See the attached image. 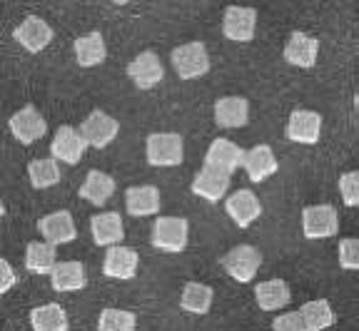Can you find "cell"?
I'll return each instance as SVG.
<instances>
[{
    "instance_id": "6da1fadb",
    "label": "cell",
    "mask_w": 359,
    "mask_h": 331,
    "mask_svg": "<svg viewBox=\"0 0 359 331\" xmlns=\"http://www.w3.org/2000/svg\"><path fill=\"white\" fill-rule=\"evenodd\" d=\"M187 239H190V225L185 217H157L152 225L150 241L157 252L180 254L185 252Z\"/></svg>"
},
{
    "instance_id": "7a4b0ae2",
    "label": "cell",
    "mask_w": 359,
    "mask_h": 331,
    "mask_svg": "<svg viewBox=\"0 0 359 331\" xmlns=\"http://www.w3.org/2000/svg\"><path fill=\"white\" fill-rule=\"evenodd\" d=\"M145 157L152 167H177L185 160V140L177 132H152L145 142Z\"/></svg>"
},
{
    "instance_id": "3957f363",
    "label": "cell",
    "mask_w": 359,
    "mask_h": 331,
    "mask_svg": "<svg viewBox=\"0 0 359 331\" xmlns=\"http://www.w3.org/2000/svg\"><path fill=\"white\" fill-rule=\"evenodd\" d=\"M219 267L235 281L250 284L259 272V267H262V254H259V249L250 247V244H240V247H232L219 259Z\"/></svg>"
},
{
    "instance_id": "277c9868",
    "label": "cell",
    "mask_w": 359,
    "mask_h": 331,
    "mask_svg": "<svg viewBox=\"0 0 359 331\" xmlns=\"http://www.w3.org/2000/svg\"><path fill=\"white\" fill-rule=\"evenodd\" d=\"M172 68L180 80H195L210 73V55L202 43H185L172 50L170 55Z\"/></svg>"
},
{
    "instance_id": "5b68a950",
    "label": "cell",
    "mask_w": 359,
    "mask_h": 331,
    "mask_svg": "<svg viewBox=\"0 0 359 331\" xmlns=\"http://www.w3.org/2000/svg\"><path fill=\"white\" fill-rule=\"evenodd\" d=\"M339 232V214L332 204H312L302 209V234L307 239H327Z\"/></svg>"
},
{
    "instance_id": "8992f818",
    "label": "cell",
    "mask_w": 359,
    "mask_h": 331,
    "mask_svg": "<svg viewBox=\"0 0 359 331\" xmlns=\"http://www.w3.org/2000/svg\"><path fill=\"white\" fill-rule=\"evenodd\" d=\"M120 132V122L112 115L102 113V110H93V113L85 118V122L80 125V135H83L85 145L102 150L110 142H115Z\"/></svg>"
},
{
    "instance_id": "52a82bcc",
    "label": "cell",
    "mask_w": 359,
    "mask_h": 331,
    "mask_svg": "<svg viewBox=\"0 0 359 331\" xmlns=\"http://www.w3.org/2000/svg\"><path fill=\"white\" fill-rule=\"evenodd\" d=\"M85 150H88V145H85L80 129H75L73 125H60V127L55 129V135H53V142H50V157L55 160V162L80 164Z\"/></svg>"
},
{
    "instance_id": "ba28073f",
    "label": "cell",
    "mask_w": 359,
    "mask_h": 331,
    "mask_svg": "<svg viewBox=\"0 0 359 331\" xmlns=\"http://www.w3.org/2000/svg\"><path fill=\"white\" fill-rule=\"evenodd\" d=\"M8 127H11V135L20 145H33L48 132V122L33 105H25L18 113H13L11 120H8Z\"/></svg>"
},
{
    "instance_id": "9c48e42d",
    "label": "cell",
    "mask_w": 359,
    "mask_h": 331,
    "mask_svg": "<svg viewBox=\"0 0 359 331\" xmlns=\"http://www.w3.org/2000/svg\"><path fill=\"white\" fill-rule=\"evenodd\" d=\"M255 28H257V10H255V8L230 6L227 10H224L222 33L227 40L250 43V40L255 38Z\"/></svg>"
},
{
    "instance_id": "30bf717a",
    "label": "cell",
    "mask_w": 359,
    "mask_h": 331,
    "mask_svg": "<svg viewBox=\"0 0 359 331\" xmlns=\"http://www.w3.org/2000/svg\"><path fill=\"white\" fill-rule=\"evenodd\" d=\"M287 140L297 145H317L322 135V115L314 110H294L287 120Z\"/></svg>"
},
{
    "instance_id": "8fae6325",
    "label": "cell",
    "mask_w": 359,
    "mask_h": 331,
    "mask_svg": "<svg viewBox=\"0 0 359 331\" xmlns=\"http://www.w3.org/2000/svg\"><path fill=\"white\" fill-rule=\"evenodd\" d=\"M128 78L133 80L135 87H140V90H152L155 85L163 83L165 78V68L160 57L155 55L152 50L140 52L137 57H133L128 65Z\"/></svg>"
},
{
    "instance_id": "7c38bea8",
    "label": "cell",
    "mask_w": 359,
    "mask_h": 331,
    "mask_svg": "<svg viewBox=\"0 0 359 331\" xmlns=\"http://www.w3.org/2000/svg\"><path fill=\"white\" fill-rule=\"evenodd\" d=\"M38 230H40V234H43V239L48 241V244H53V247L67 244V241H73L75 237H78V227H75L73 214L67 212V209L40 217Z\"/></svg>"
},
{
    "instance_id": "4fadbf2b",
    "label": "cell",
    "mask_w": 359,
    "mask_h": 331,
    "mask_svg": "<svg viewBox=\"0 0 359 331\" xmlns=\"http://www.w3.org/2000/svg\"><path fill=\"white\" fill-rule=\"evenodd\" d=\"M224 212H227V217H230L240 230H247L255 219H259L262 204H259L257 195H255L252 190H237L235 195L227 197Z\"/></svg>"
},
{
    "instance_id": "5bb4252c",
    "label": "cell",
    "mask_w": 359,
    "mask_h": 331,
    "mask_svg": "<svg viewBox=\"0 0 359 331\" xmlns=\"http://www.w3.org/2000/svg\"><path fill=\"white\" fill-rule=\"evenodd\" d=\"M13 38H15V43H20V48H25V50L35 55V52H43L53 43V28L40 17L30 15L13 30Z\"/></svg>"
},
{
    "instance_id": "9a60e30c",
    "label": "cell",
    "mask_w": 359,
    "mask_h": 331,
    "mask_svg": "<svg viewBox=\"0 0 359 331\" xmlns=\"http://www.w3.org/2000/svg\"><path fill=\"white\" fill-rule=\"evenodd\" d=\"M90 234L97 247H118L125 239V225L118 212H100L90 219Z\"/></svg>"
},
{
    "instance_id": "2e32d148",
    "label": "cell",
    "mask_w": 359,
    "mask_h": 331,
    "mask_svg": "<svg viewBox=\"0 0 359 331\" xmlns=\"http://www.w3.org/2000/svg\"><path fill=\"white\" fill-rule=\"evenodd\" d=\"M242 157H245V150H240L227 137H217V140H212L208 155H205V164L217 169V172L232 174L242 167Z\"/></svg>"
},
{
    "instance_id": "e0dca14e",
    "label": "cell",
    "mask_w": 359,
    "mask_h": 331,
    "mask_svg": "<svg viewBox=\"0 0 359 331\" xmlns=\"http://www.w3.org/2000/svg\"><path fill=\"white\" fill-rule=\"evenodd\" d=\"M140 267V254L128 247H110L102 259V274L110 279H135Z\"/></svg>"
},
{
    "instance_id": "ac0fdd59",
    "label": "cell",
    "mask_w": 359,
    "mask_h": 331,
    "mask_svg": "<svg viewBox=\"0 0 359 331\" xmlns=\"http://www.w3.org/2000/svg\"><path fill=\"white\" fill-rule=\"evenodd\" d=\"M242 167H245L250 182H264V180H269L277 169H280V162H277L272 147L255 145L252 150L245 152V157H242Z\"/></svg>"
},
{
    "instance_id": "d6986e66",
    "label": "cell",
    "mask_w": 359,
    "mask_h": 331,
    "mask_svg": "<svg viewBox=\"0 0 359 331\" xmlns=\"http://www.w3.org/2000/svg\"><path fill=\"white\" fill-rule=\"evenodd\" d=\"M250 120V102L245 97L227 95L215 102V122L224 129H240Z\"/></svg>"
},
{
    "instance_id": "ffe728a7",
    "label": "cell",
    "mask_w": 359,
    "mask_h": 331,
    "mask_svg": "<svg viewBox=\"0 0 359 331\" xmlns=\"http://www.w3.org/2000/svg\"><path fill=\"white\" fill-rule=\"evenodd\" d=\"M317 55H320V43L307 33H292L290 40L285 45V60L294 68L309 70L314 68L317 62Z\"/></svg>"
},
{
    "instance_id": "44dd1931",
    "label": "cell",
    "mask_w": 359,
    "mask_h": 331,
    "mask_svg": "<svg viewBox=\"0 0 359 331\" xmlns=\"http://www.w3.org/2000/svg\"><path fill=\"white\" fill-rule=\"evenodd\" d=\"M230 190V174L217 172L212 167H205L195 174V180H192V192L202 199H208V202H219L224 195Z\"/></svg>"
},
{
    "instance_id": "7402d4cb",
    "label": "cell",
    "mask_w": 359,
    "mask_h": 331,
    "mask_svg": "<svg viewBox=\"0 0 359 331\" xmlns=\"http://www.w3.org/2000/svg\"><path fill=\"white\" fill-rule=\"evenodd\" d=\"M125 209L133 217H150L160 212V190L152 185L130 187L125 192Z\"/></svg>"
},
{
    "instance_id": "603a6c76",
    "label": "cell",
    "mask_w": 359,
    "mask_h": 331,
    "mask_svg": "<svg viewBox=\"0 0 359 331\" xmlns=\"http://www.w3.org/2000/svg\"><path fill=\"white\" fill-rule=\"evenodd\" d=\"M255 302L262 311H277V309H285L292 302V292L287 281L267 279L255 286Z\"/></svg>"
},
{
    "instance_id": "cb8c5ba5",
    "label": "cell",
    "mask_w": 359,
    "mask_h": 331,
    "mask_svg": "<svg viewBox=\"0 0 359 331\" xmlns=\"http://www.w3.org/2000/svg\"><path fill=\"white\" fill-rule=\"evenodd\" d=\"M112 195H115V180L110 174L100 172V169H90L83 187H80V199L95 204V207H102Z\"/></svg>"
},
{
    "instance_id": "d4e9b609",
    "label": "cell",
    "mask_w": 359,
    "mask_h": 331,
    "mask_svg": "<svg viewBox=\"0 0 359 331\" xmlns=\"http://www.w3.org/2000/svg\"><path fill=\"white\" fill-rule=\"evenodd\" d=\"M50 286L55 292H80L88 286V274L80 262H57L50 274Z\"/></svg>"
},
{
    "instance_id": "484cf974",
    "label": "cell",
    "mask_w": 359,
    "mask_h": 331,
    "mask_svg": "<svg viewBox=\"0 0 359 331\" xmlns=\"http://www.w3.org/2000/svg\"><path fill=\"white\" fill-rule=\"evenodd\" d=\"M73 50H75V60H78L80 68H95L100 62H105L107 57V45H105V38L100 33H88L83 38H78L73 43Z\"/></svg>"
},
{
    "instance_id": "4316f807",
    "label": "cell",
    "mask_w": 359,
    "mask_h": 331,
    "mask_svg": "<svg viewBox=\"0 0 359 331\" xmlns=\"http://www.w3.org/2000/svg\"><path fill=\"white\" fill-rule=\"evenodd\" d=\"M30 326L33 331H67L70 321L60 304H43L30 311Z\"/></svg>"
},
{
    "instance_id": "83f0119b",
    "label": "cell",
    "mask_w": 359,
    "mask_h": 331,
    "mask_svg": "<svg viewBox=\"0 0 359 331\" xmlns=\"http://www.w3.org/2000/svg\"><path fill=\"white\" fill-rule=\"evenodd\" d=\"M212 286L200 284V281H187L185 289H182V297H180V309L187 314H208L210 307H212Z\"/></svg>"
},
{
    "instance_id": "f1b7e54d",
    "label": "cell",
    "mask_w": 359,
    "mask_h": 331,
    "mask_svg": "<svg viewBox=\"0 0 359 331\" xmlns=\"http://www.w3.org/2000/svg\"><path fill=\"white\" fill-rule=\"evenodd\" d=\"M299 316H302L307 331H325V329H330V326H334V321H337V314L332 311L327 299H312V302L302 304Z\"/></svg>"
},
{
    "instance_id": "f546056e",
    "label": "cell",
    "mask_w": 359,
    "mask_h": 331,
    "mask_svg": "<svg viewBox=\"0 0 359 331\" xmlns=\"http://www.w3.org/2000/svg\"><path fill=\"white\" fill-rule=\"evenodd\" d=\"M57 264L55 247L48 244V241H30L28 249H25V267L33 274H53Z\"/></svg>"
},
{
    "instance_id": "4dcf8cb0",
    "label": "cell",
    "mask_w": 359,
    "mask_h": 331,
    "mask_svg": "<svg viewBox=\"0 0 359 331\" xmlns=\"http://www.w3.org/2000/svg\"><path fill=\"white\" fill-rule=\"evenodd\" d=\"M28 180L35 190H48V187H55L62 180L60 162H55L53 157L43 160H30L28 164Z\"/></svg>"
},
{
    "instance_id": "1f68e13d",
    "label": "cell",
    "mask_w": 359,
    "mask_h": 331,
    "mask_svg": "<svg viewBox=\"0 0 359 331\" xmlns=\"http://www.w3.org/2000/svg\"><path fill=\"white\" fill-rule=\"evenodd\" d=\"M137 316L125 309H102L100 319H97V331H135Z\"/></svg>"
},
{
    "instance_id": "d6a6232c",
    "label": "cell",
    "mask_w": 359,
    "mask_h": 331,
    "mask_svg": "<svg viewBox=\"0 0 359 331\" xmlns=\"http://www.w3.org/2000/svg\"><path fill=\"white\" fill-rule=\"evenodd\" d=\"M339 195L347 207H359V169L344 172L339 177Z\"/></svg>"
},
{
    "instance_id": "836d02e7",
    "label": "cell",
    "mask_w": 359,
    "mask_h": 331,
    "mask_svg": "<svg viewBox=\"0 0 359 331\" xmlns=\"http://www.w3.org/2000/svg\"><path fill=\"white\" fill-rule=\"evenodd\" d=\"M339 267L349 272H359V239L347 237L339 241Z\"/></svg>"
},
{
    "instance_id": "e575fe53",
    "label": "cell",
    "mask_w": 359,
    "mask_h": 331,
    "mask_svg": "<svg viewBox=\"0 0 359 331\" xmlns=\"http://www.w3.org/2000/svg\"><path fill=\"white\" fill-rule=\"evenodd\" d=\"M272 331H307V326H304L299 311H287L272 321Z\"/></svg>"
},
{
    "instance_id": "d590c367",
    "label": "cell",
    "mask_w": 359,
    "mask_h": 331,
    "mask_svg": "<svg viewBox=\"0 0 359 331\" xmlns=\"http://www.w3.org/2000/svg\"><path fill=\"white\" fill-rule=\"evenodd\" d=\"M18 276H15V269L11 267V262L6 259H0V294H8L15 286Z\"/></svg>"
},
{
    "instance_id": "8d00e7d4",
    "label": "cell",
    "mask_w": 359,
    "mask_h": 331,
    "mask_svg": "<svg viewBox=\"0 0 359 331\" xmlns=\"http://www.w3.org/2000/svg\"><path fill=\"white\" fill-rule=\"evenodd\" d=\"M0 217H6V204H3V199H0Z\"/></svg>"
},
{
    "instance_id": "74e56055",
    "label": "cell",
    "mask_w": 359,
    "mask_h": 331,
    "mask_svg": "<svg viewBox=\"0 0 359 331\" xmlns=\"http://www.w3.org/2000/svg\"><path fill=\"white\" fill-rule=\"evenodd\" d=\"M354 107H357V115H359V92H357V97H354Z\"/></svg>"
}]
</instances>
